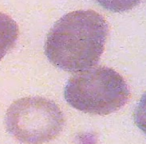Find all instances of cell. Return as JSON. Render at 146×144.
Returning <instances> with one entry per match:
<instances>
[{
    "label": "cell",
    "instance_id": "obj_1",
    "mask_svg": "<svg viewBox=\"0 0 146 144\" xmlns=\"http://www.w3.org/2000/svg\"><path fill=\"white\" fill-rule=\"evenodd\" d=\"M108 35V24L93 10H76L60 18L47 34L45 54L54 66L81 72L99 61Z\"/></svg>",
    "mask_w": 146,
    "mask_h": 144
},
{
    "label": "cell",
    "instance_id": "obj_4",
    "mask_svg": "<svg viewBox=\"0 0 146 144\" xmlns=\"http://www.w3.org/2000/svg\"><path fill=\"white\" fill-rule=\"evenodd\" d=\"M19 29L11 17L0 12V60L14 46Z\"/></svg>",
    "mask_w": 146,
    "mask_h": 144
},
{
    "label": "cell",
    "instance_id": "obj_2",
    "mask_svg": "<svg viewBox=\"0 0 146 144\" xmlns=\"http://www.w3.org/2000/svg\"><path fill=\"white\" fill-rule=\"evenodd\" d=\"M66 101L85 113L107 115L127 102L130 91L124 78L115 70L99 66L81 71L68 80Z\"/></svg>",
    "mask_w": 146,
    "mask_h": 144
},
{
    "label": "cell",
    "instance_id": "obj_3",
    "mask_svg": "<svg viewBox=\"0 0 146 144\" xmlns=\"http://www.w3.org/2000/svg\"><path fill=\"white\" fill-rule=\"evenodd\" d=\"M11 135L26 144H42L59 135L64 116L53 101L42 97H25L11 104L5 115Z\"/></svg>",
    "mask_w": 146,
    "mask_h": 144
},
{
    "label": "cell",
    "instance_id": "obj_5",
    "mask_svg": "<svg viewBox=\"0 0 146 144\" xmlns=\"http://www.w3.org/2000/svg\"><path fill=\"white\" fill-rule=\"evenodd\" d=\"M112 12H123L135 7L141 0H93Z\"/></svg>",
    "mask_w": 146,
    "mask_h": 144
},
{
    "label": "cell",
    "instance_id": "obj_6",
    "mask_svg": "<svg viewBox=\"0 0 146 144\" xmlns=\"http://www.w3.org/2000/svg\"><path fill=\"white\" fill-rule=\"evenodd\" d=\"M134 121L141 131L146 134V92L142 96L134 112Z\"/></svg>",
    "mask_w": 146,
    "mask_h": 144
}]
</instances>
